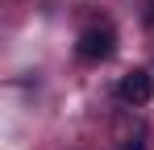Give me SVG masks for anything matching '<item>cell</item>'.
<instances>
[{
  "label": "cell",
  "mask_w": 154,
  "mask_h": 150,
  "mask_svg": "<svg viewBox=\"0 0 154 150\" xmlns=\"http://www.w3.org/2000/svg\"><path fill=\"white\" fill-rule=\"evenodd\" d=\"M75 50H79V58H88V63H104V58L117 54V33L108 25H92V29L79 33Z\"/></svg>",
  "instance_id": "1"
},
{
  "label": "cell",
  "mask_w": 154,
  "mask_h": 150,
  "mask_svg": "<svg viewBox=\"0 0 154 150\" xmlns=\"http://www.w3.org/2000/svg\"><path fill=\"white\" fill-rule=\"evenodd\" d=\"M117 96L125 100V104H146V100L154 96V75H150V71H142V67H133L129 75H121Z\"/></svg>",
  "instance_id": "2"
},
{
  "label": "cell",
  "mask_w": 154,
  "mask_h": 150,
  "mask_svg": "<svg viewBox=\"0 0 154 150\" xmlns=\"http://www.w3.org/2000/svg\"><path fill=\"white\" fill-rule=\"evenodd\" d=\"M121 150H146V142H142V138H129V142H125Z\"/></svg>",
  "instance_id": "3"
}]
</instances>
